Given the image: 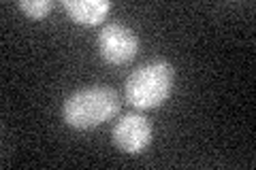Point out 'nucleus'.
<instances>
[{
	"mask_svg": "<svg viewBox=\"0 0 256 170\" xmlns=\"http://www.w3.org/2000/svg\"><path fill=\"white\" fill-rule=\"evenodd\" d=\"M18 6L30 19H45L52 13L54 2L52 0H20Z\"/></svg>",
	"mask_w": 256,
	"mask_h": 170,
	"instance_id": "6",
	"label": "nucleus"
},
{
	"mask_svg": "<svg viewBox=\"0 0 256 170\" xmlns=\"http://www.w3.org/2000/svg\"><path fill=\"white\" fill-rule=\"evenodd\" d=\"M175 70L169 62L154 60L134 68L124 83V96L128 104L139 111H152L164 104L171 96Z\"/></svg>",
	"mask_w": 256,
	"mask_h": 170,
	"instance_id": "2",
	"label": "nucleus"
},
{
	"mask_svg": "<svg viewBox=\"0 0 256 170\" xmlns=\"http://www.w3.org/2000/svg\"><path fill=\"white\" fill-rule=\"evenodd\" d=\"M120 111V96L111 87H86L73 92L62 104L64 124L75 130H90L116 117Z\"/></svg>",
	"mask_w": 256,
	"mask_h": 170,
	"instance_id": "1",
	"label": "nucleus"
},
{
	"mask_svg": "<svg viewBox=\"0 0 256 170\" xmlns=\"http://www.w3.org/2000/svg\"><path fill=\"white\" fill-rule=\"evenodd\" d=\"M62 6L68 17L82 26H96L111 11L109 0H64Z\"/></svg>",
	"mask_w": 256,
	"mask_h": 170,
	"instance_id": "5",
	"label": "nucleus"
},
{
	"mask_svg": "<svg viewBox=\"0 0 256 170\" xmlns=\"http://www.w3.org/2000/svg\"><path fill=\"white\" fill-rule=\"evenodd\" d=\"M96 47H98L100 58L107 64L122 66V64H128L137 55L139 36L134 34L132 28L118 21H111L100 28L98 38H96Z\"/></svg>",
	"mask_w": 256,
	"mask_h": 170,
	"instance_id": "3",
	"label": "nucleus"
},
{
	"mask_svg": "<svg viewBox=\"0 0 256 170\" xmlns=\"http://www.w3.org/2000/svg\"><path fill=\"white\" fill-rule=\"evenodd\" d=\"M111 139H114V145L118 149H122L128 156H137V153L150 147L152 124L139 113H126L114 126Z\"/></svg>",
	"mask_w": 256,
	"mask_h": 170,
	"instance_id": "4",
	"label": "nucleus"
}]
</instances>
